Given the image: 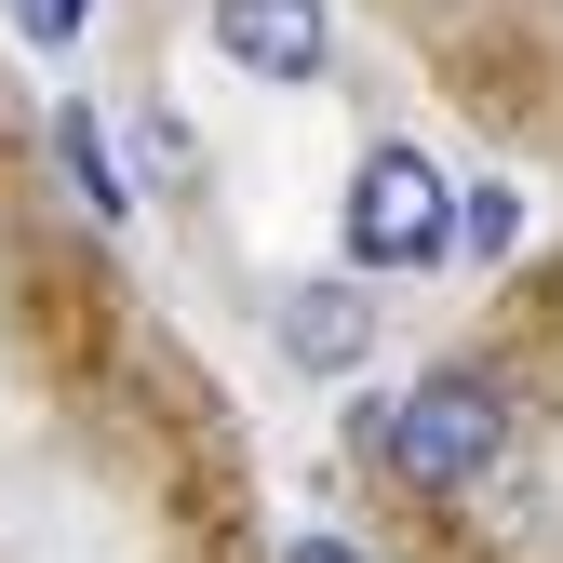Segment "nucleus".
<instances>
[{"instance_id":"nucleus-1","label":"nucleus","mask_w":563,"mask_h":563,"mask_svg":"<svg viewBox=\"0 0 563 563\" xmlns=\"http://www.w3.org/2000/svg\"><path fill=\"white\" fill-rule=\"evenodd\" d=\"M335 242L363 282H416V268H443L456 255V188L430 148H363L349 162V201H335Z\"/></svg>"},{"instance_id":"nucleus-2","label":"nucleus","mask_w":563,"mask_h":563,"mask_svg":"<svg viewBox=\"0 0 563 563\" xmlns=\"http://www.w3.org/2000/svg\"><path fill=\"white\" fill-rule=\"evenodd\" d=\"M363 443L389 456V483H416V497H456V483H483V470L510 456V389H497V376H416Z\"/></svg>"},{"instance_id":"nucleus-3","label":"nucleus","mask_w":563,"mask_h":563,"mask_svg":"<svg viewBox=\"0 0 563 563\" xmlns=\"http://www.w3.org/2000/svg\"><path fill=\"white\" fill-rule=\"evenodd\" d=\"M216 54L242 81H322L335 67V14L322 0H216Z\"/></svg>"},{"instance_id":"nucleus-4","label":"nucleus","mask_w":563,"mask_h":563,"mask_svg":"<svg viewBox=\"0 0 563 563\" xmlns=\"http://www.w3.org/2000/svg\"><path fill=\"white\" fill-rule=\"evenodd\" d=\"M282 363H296V376H349V363H363V349H376V282L363 268H335V282H282Z\"/></svg>"},{"instance_id":"nucleus-5","label":"nucleus","mask_w":563,"mask_h":563,"mask_svg":"<svg viewBox=\"0 0 563 563\" xmlns=\"http://www.w3.org/2000/svg\"><path fill=\"white\" fill-rule=\"evenodd\" d=\"M54 162H67V188H81V216H95V229L134 216V175L108 162V121H95V108H54Z\"/></svg>"},{"instance_id":"nucleus-6","label":"nucleus","mask_w":563,"mask_h":563,"mask_svg":"<svg viewBox=\"0 0 563 563\" xmlns=\"http://www.w3.org/2000/svg\"><path fill=\"white\" fill-rule=\"evenodd\" d=\"M456 242H470V255H510V242H523V201H510V188H470V201H456Z\"/></svg>"},{"instance_id":"nucleus-7","label":"nucleus","mask_w":563,"mask_h":563,"mask_svg":"<svg viewBox=\"0 0 563 563\" xmlns=\"http://www.w3.org/2000/svg\"><path fill=\"white\" fill-rule=\"evenodd\" d=\"M81 14H95V0H14V27H27L41 54H67V41H81Z\"/></svg>"},{"instance_id":"nucleus-8","label":"nucleus","mask_w":563,"mask_h":563,"mask_svg":"<svg viewBox=\"0 0 563 563\" xmlns=\"http://www.w3.org/2000/svg\"><path fill=\"white\" fill-rule=\"evenodd\" d=\"M282 563H363V550H349V537H296V550H282Z\"/></svg>"}]
</instances>
